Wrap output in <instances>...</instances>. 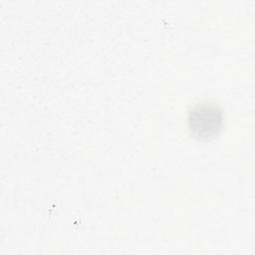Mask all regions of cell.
I'll list each match as a JSON object with an SVG mask.
<instances>
[{"label":"cell","instance_id":"6da1fadb","mask_svg":"<svg viewBox=\"0 0 255 255\" xmlns=\"http://www.w3.org/2000/svg\"><path fill=\"white\" fill-rule=\"evenodd\" d=\"M223 123V111L213 102L197 103L187 114L188 129L197 139L207 140L215 137L221 131Z\"/></svg>","mask_w":255,"mask_h":255}]
</instances>
